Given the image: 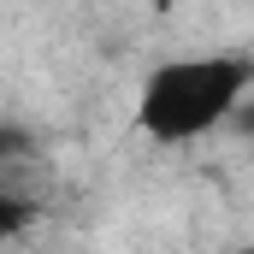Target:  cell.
<instances>
[{
	"label": "cell",
	"instance_id": "1",
	"mask_svg": "<svg viewBox=\"0 0 254 254\" xmlns=\"http://www.w3.org/2000/svg\"><path fill=\"white\" fill-rule=\"evenodd\" d=\"M254 89V65L237 54H201V60H166L148 71L136 95V125L154 142H195L231 119V107Z\"/></svg>",
	"mask_w": 254,
	"mask_h": 254
}]
</instances>
